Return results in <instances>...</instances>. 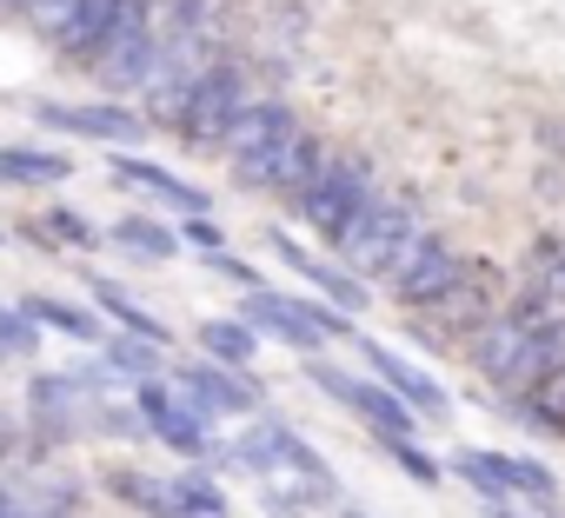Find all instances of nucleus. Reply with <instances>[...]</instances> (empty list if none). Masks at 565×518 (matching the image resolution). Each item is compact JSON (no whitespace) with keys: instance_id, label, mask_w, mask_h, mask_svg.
<instances>
[{"instance_id":"nucleus-1","label":"nucleus","mask_w":565,"mask_h":518,"mask_svg":"<svg viewBox=\"0 0 565 518\" xmlns=\"http://www.w3.org/2000/svg\"><path fill=\"white\" fill-rule=\"evenodd\" d=\"M433 239V226L419 219V206L413 199H393V193H380L347 233H340V267L366 287V280H380V287H393L406 267H413V252Z\"/></svg>"},{"instance_id":"nucleus-2","label":"nucleus","mask_w":565,"mask_h":518,"mask_svg":"<svg viewBox=\"0 0 565 518\" xmlns=\"http://www.w3.org/2000/svg\"><path fill=\"white\" fill-rule=\"evenodd\" d=\"M213 458L226 465V472H253V478H273V472H294L300 485H313V492H340L333 485V465L287 425V419H253L233 445H213Z\"/></svg>"},{"instance_id":"nucleus-3","label":"nucleus","mask_w":565,"mask_h":518,"mask_svg":"<svg viewBox=\"0 0 565 518\" xmlns=\"http://www.w3.org/2000/svg\"><path fill=\"white\" fill-rule=\"evenodd\" d=\"M373 199H380V173H373V160H366V153H333L327 173L294 199V219L313 226L327 246H340V233H347Z\"/></svg>"},{"instance_id":"nucleus-4","label":"nucleus","mask_w":565,"mask_h":518,"mask_svg":"<svg viewBox=\"0 0 565 518\" xmlns=\"http://www.w3.org/2000/svg\"><path fill=\"white\" fill-rule=\"evenodd\" d=\"M327 160H333V147H327L313 127H294V133H279L273 147H259L253 160H239L233 180H239L246 193H273V199H287V206H294V199L327 173Z\"/></svg>"},{"instance_id":"nucleus-5","label":"nucleus","mask_w":565,"mask_h":518,"mask_svg":"<svg viewBox=\"0 0 565 518\" xmlns=\"http://www.w3.org/2000/svg\"><path fill=\"white\" fill-rule=\"evenodd\" d=\"M153 61H160V8H153V0H140V8L120 21V34H114L81 74H94V87H100L107 100H127V94L147 87Z\"/></svg>"},{"instance_id":"nucleus-6","label":"nucleus","mask_w":565,"mask_h":518,"mask_svg":"<svg viewBox=\"0 0 565 518\" xmlns=\"http://www.w3.org/2000/svg\"><path fill=\"white\" fill-rule=\"evenodd\" d=\"M246 100H253V94H246V67H233V61H213V67L200 74L193 100L180 107L173 133H180L193 153H213V147H220V133H226V120H233Z\"/></svg>"},{"instance_id":"nucleus-7","label":"nucleus","mask_w":565,"mask_h":518,"mask_svg":"<svg viewBox=\"0 0 565 518\" xmlns=\"http://www.w3.org/2000/svg\"><path fill=\"white\" fill-rule=\"evenodd\" d=\"M134 412H140V425H147L167 452H180L186 465L213 458V445H220V439H213V425H206V419H200V412L167 386V379H140V386H134Z\"/></svg>"},{"instance_id":"nucleus-8","label":"nucleus","mask_w":565,"mask_h":518,"mask_svg":"<svg viewBox=\"0 0 565 518\" xmlns=\"http://www.w3.org/2000/svg\"><path fill=\"white\" fill-rule=\"evenodd\" d=\"M173 392H180L206 425H213V419H259V386H253L246 373L213 366V359L180 366V373H173Z\"/></svg>"},{"instance_id":"nucleus-9","label":"nucleus","mask_w":565,"mask_h":518,"mask_svg":"<svg viewBox=\"0 0 565 518\" xmlns=\"http://www.w3.org/2000/svg\"><path fill=\"white\" fill-rule=\"evenodd\" d=\"M466 267H472V259H459V252H452V246L433 233V239L413 252V267H406V273L386 287V293H393L406 313H433L439 300H452V293L466 287Z\"/></svg>"},{"instance_id":"nucleus-10","label":"nucleus","mask_w":565,"mask_h":518,"mask_svg":"<svg viewBox=\"0 0 565 518\" xmlns=\"http://www.w3.org/2000/svg\"><path fill=\"white\" fill-rule=\"evenodd\" d=\"M353 346H360V359L373 366V379H380V386H386V392L413 412V419H446V412H452V392H446L426 366H413V359L386 353V346H380V339H366V333H360Z\"/></svg>"},{"instance_id":"nucleus-11","label":"nucleus","mask_w":565,"mask_h":518,"mask_svg":"<svg viewBox=\"0 0 565 518\" xmlns=\"http://www.w3.org/2000/svg\"><path fill=\"white\" fill-rule=\"evenodd\" d=\"M34 120H41V127H54V133H81V140H100L107 153H127V147L147 133V120H140V114H127L120 100H94V107L41 100V107H34Z\"/></svg>"},{"instance_id":"nucleus-12","label":"nucleus","mask_w":565,"mask_h":518,"mask_svg":"<svg viewBox=\"0 0 565 518\" xmlns=\"http://www.w3.org/2000/svg\"><path fill=\"white\" fill-rule=\"evenodd\" d=\"M134 8H140V0H81V8H74V14H67L61 28H47L41 41H47V47H54L61 61L87 67V61H94V54H100V47H107V41L120 34V21H127Z\"/></svg>"},{"instance_id":"nucleus-13","label":"nucleus","mask_w":565,"mask_h":518,"mask_svg":"<svg viewBox=\"0 0 565 518\" xmlns=\"http://www.w3.org/2000/svg\"><path fill=\"white\" fill-rule=\"evenodd\" d=\"M239 326H246L253 339H259V333L287 339V346H300L307 359L327 346V339H320V326L307 320V300H294V293H266V287H259V293H246V306H239Z\"/></svg>"},{"instance_id":"nucleus-14","label":"nucleus","mask_w":565,"mask_h":518,"mask_svg":"<svg viewBox=\"0 0 565 518\" xmlns=\"http://www.w3.org/2000/svg\"><path fill=\"white\" fill-rule=\"evenodd\" d=\"M294 127H300V120H294V107H287V100H246V107L226 120V133H220V147H213V153L239 166V160H253L259 147H273L279 133H294Z\"/></svg>"},{"instance_id":"nucleus-15","label":"nucleus","mask_w":565,"mask_h":518,"mask_svg":"<svg viewBox=\"0 0 565 518\" xmlns=\"http://www.w3.org/2000/svg\"><path fill=\"white\" fill-rule=\"evenodd\" d=\"M266 246H273L279 259H287V267H294L300 280H313V287L327 293V306H333V313H347V320H353V313H366V300H373V293H366V287H360V280H353L347 267H327V259H313L307 246L279 239V233H266Z\"/></svg>"},{"instance_id":"nucleus-16","label":"nucleus","mask_w":565,"mask_h":518,"mask_svg":"<svg viewBox=\"0 0 565 518\" xmlns=\"http://www.w3.org/2000/svg\"><path fill=\"white\" fill-rule=\"evenodd\" d=\"M466 492H479V505L492 498H519V458L512 452H486V445H459L452 465H446Z\"/></svg>"},{"instance_id":"nucleus-17","label":"nucleus","mask_w":565,"mask_h":518,"mask_svg":"<svg viewBox=\"0 0 565 518\" xmlns=\"http://www.w3.org/2000/svg\"><path fill=\"white\" fill-rule=\"evenodd\" d=\"M114 180H127V186H147L160 206H173L180 219H193V213H206V193L200 186H186V180H173L167 166H153V160H134V153H114Z\"/></svg>"},{"instance_id":"nucleus-18","label":"nucleus","mask_w":565,"mask_h":518,"mask_svg":"<svg viewBox=\"0 0 565 518\" xmlns=\"http://www.w3.org/2000/svg\"><path fill=\"white\" fill-rule=\"evenodd\" d=\"M565 366V313L558 320H545V326H532V339H525V353H519V366H512V379L499 386L505 399H519L525 386H539L545 373H558Z\"/></svg>"},{"instance_id":"nucleus-19","label":"nucleus","mask_w":565,"mask_h":518,"mask_svg":"<svg viewBox=\"0 0 565 518\" xmlns=\"http://www.w3.org/2000/svg\"><path fill=\"white\" fill-rule=\"evenodd\" d=\"M160 518H226V492L206 465H186L167 478V511Z\"/></svg>"},{"instance_id":"nucleus-20","label":"nucleus","mask_w":565,"mask_h":518,"mask_svg":"<svg viewBox=\"0 0 565 518\" xmlns=\"http://www.w3.org/2000/svg\"><path fill=\"white\" fill-rule=\"evenodd\" d=\"M74 173V160L67 153H54V147H0V186H61Z\"/></svg>"},{"instance_id":"nucleus-21","label":"nucleus","mask_w":565,"mask_h":518,"mask_svg":"<svg viewBox=\"0 0 565 518\" xmlns=\"http://www.w3.org/2000/svg\"><path fill=\"white\" fill-rule=\"evenodd\" d=\"M512 419L532 425V432H545V439H565V366L545 373L539 386H525V392L512 399Z\"/></svg>"},{"instance_id":"nucleus-22","label":"nucleus","mask_w":565,"mask_h":518,"mask_svg":"<svg viewBox=\"0 0 565 518\" xmlns=\"http://www.w3.org/2000/svg\"><path fill=\"white\" fill-rule=\"evenodd\" d=\"M21 313H28L41 333H61V339H81V346H94V339H100V313H87V306H67V300L28 293V300H21Z\"/></svg>"},{"instance_id":"nucleus-23","label":"nucleus","mask_w":565,"mask_h":518,"mask_svg":"<svg viewBox=\"0 0 565 518\" xmlns=\"http://www.w3.org/2000/svg\"><path fill=\"white\" fill-rule=\"evenodd\" d=\"M87 287H94V306H100V313H107V320H114L127 339H147V346H167V339H173V333H167V326H160L147 306H134V300H127L114 280H87Z\"/></svg>"},{"instance_id":"nucleus-24","label":"nucleus","mask_w":565,"mask_h":518,"mask_svg":"<svg viewBox=\"0 0 565 518\" xmlns=\"http://www.w3.org/2000/svg\"><path fill=\"white\" fill-rule=\"evenodd\" d=\"M107 239H114V246H127V252H140V259H180V233H173L167 219H147V213L114 219V226H107Z\"/></svg>"},{"instance_id":"nucleus-25","label":"nucleus","mask_w":565,"mask_h":518,"mask_svg":"<svg viewBox=\"0 0 565 518\" xmlns=\"http://www.w3.org/2000/svg\"><path fill=\"white\" fill-rule=\"evenodd\" d=\"M200 353H206L213 366H226V373H253L259 339H253L239 320H206V326H200Z\"/></svg>"},{"instance_id":"nucleus-26","label":"nucleus","mask_w":565,"mask_h":518,"mask_svg":"<svg viewBox=\"0 0 565 518\" xmlns=\"http://www.w3.org/2000/svg\"><path fill=\"white\" fill-rule=\"evenodd\" d=\"M100 366H107V379L120 373V379H167V359H160V346H147V339H107V353H100Z\"/></svg>"},{"instance_id":"nucleus-27","label":"nucleus","mask_w":565,"mask_h":518,"mask_svg":"<svg viewBox=\"0 0 565 518\" xmlns=\"http://www.w3.org/2000/svg\"><path fill=\"white\" fill-rule=\"evenodd\" d=\"M41 226H47V233H41L47 246H81V252L107 246V233H100L87 213H74V206H47V213H41Z\"/></svg>"},{"instance_id":"nucleus-28","label":"nucleus","mask_w":565,"mask_h":518,"mask_svg":"<svg viewBox=\"0 0 565 518\" xmlns=\"http://www.w3.org/2000/svg\"><path fill=\"white\" fill-rule=\"evenodd\" d=\"M107 492H114L120 505H140L147 518L167 511V478H147V472H107Z\"/></svg>"},{"instance_id":"nucleus-29","label":"nucleus","mask_w":565,"mask_h":518,"mask_svg":"<svg viewBox=\"0 0 565 518\" xmlns=\"http://www.w3.org/2000/svg\"><path fill=\"white\" fill-rule=\"evenodd\" d=\"M41 353V326L21 306H0V359H34Z\"/></svg>"},{"instance_id":"nucleus-30","label":"nucleus","mask_w":565,"mask_h":518,"mask_svg":"<svg viewBox=\"0 0 565 518\" xmlns=\"http://www.w3.org/2000/svg\"><path fill=\"white\" fill-rule=\"evenodd\" d=\"M386 458H393V465H399V472H406L413 485H426V492H433V485L446 478V465H439L433 452H419L413 439H386Z\"/></svg>"},{"instance_id":"nucleus-31","label":"nucleus","mask_w":565,"mask_h":518,"mask_svg":"<svg viewBox=\"0 0 565 518\" xmlns=\"http://www.w3.org/2000/svg\"><path fill=\"white\" fill-rule=\"evenodd\" d=\"M74 392H81V379H74V373H34V386H28V406L47 419L54 406L67 412V406H74Z\"/></svg>"},{"instance_id":"nucleus-32","label":"nucleus","mask_w":565,"mask_h":518,"mask_svg":"<svg viewBox=\"0 0 565 518\" xmlns=\"http://www.w3.org/2000/svg\"><path fill=\"white\" fill-rule=\"evenodd\" d=\"M320 498H327V492H313V485H266V492H259L266 518H307Z\"/></svg>"},{"instance_id":"nucleus-33","label":"nucleus","mask_w":565,"mask_h":518,"mask_svg":"<svg viewBox=\"0 0 565 518\" xmlns=\"http://www.w3.org/2000/svg\"><path fill=\"white\" fill-rule=\"evenodd\" d=\"M173 233H180V246H200L206 259H213V252H226V226H220L213 213H193V219H180Z\"/></svg>"},{"instance_id":"nucleus-34","label":"nucleus","mask_w":565,"mask_h":518,"mask_svg":"<svg viewBox=\"0 0 565 518\" xmlns=\"http://www.w3.org/2000/svg\"><path fill=\"white\" fill-rule=\"evenodd\" d=\"M206 267H213V273H220L226 287H239V293H259V273L246 267V259H233V252H213V259H206Z\"/></svg>"},{"instance_id":"nucleus-35","label":"nucleus","mask_w":565,"mask_h":518,"mask_svg":"<svg viewBox=\"0 0 565 518\" xmlns=\"http://www.w3.org/2000/svg\"><path fill=\"white\" fill-rule=\"evenodd\" d=\"M74 8H81V0H34V8H28V21H34V28L47 34V28H61V21L74 14Z\"/></svg>"},{"instance_id":"nucleus-36","label":"nucleus","mask_w":565,"mask_h":518,"mask_svg":"<svg viewBox=\"0 0 565 518\" xmlns=\"http://www.w3.org/2000/svg\"><path fill=\"white\" fill-rule=\"evenodd\" d=\"M100 425H107V432H127V439H140V432H147V425H140V412H120V406H107V412H100Z\"/></svg>"},{"instance_id":"nucleus-37","label":"nucleus","mask_w":565,"mask_h":518,"mask_svg":"<svg viewBox=\"0 0 565 518\" xmlns=\"http://www.w3.org/2000/svg\"><path fill=\"white\" fill-rule=\"evenodd\" d=\"M486 518H519V511H512V498H492V505H486Z\"/></svg>"},{"instance_id":"nucleus-38","label":"nucleus","mask_w":565,"mask_h":518,"mask_svg":"<svg viewBox=\"0 0 565 518\" xmlns=\"http://www.w3.org/2000/svg\"><path fill=\"white\" fill-rule=\"evenodd\" d=\"M340 518H373V511H360V505H347V511H340Z\"/></svg>"}]
</instances>
